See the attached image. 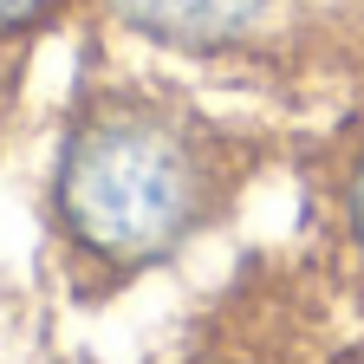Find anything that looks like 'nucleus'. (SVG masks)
<instances>
[{
	"mask_svg": "<svg viewBox=\"0 0 364 364\" xmlns=\"http://www.w3.org/2000/svg\"><path fill=\"white\" fill-rule=\"evenodd\" d=\"M260 169L267 136L215 117L189 85L91 78L65 111L46 189L59 273L85 299L136 287L235 215Z\"/></svg>",
	"mask_w": 364,
	"mask_h": 364,
	"instance_id": "obj_1",
	"label": "nucleus"
},
{
	"mask_svg": "<svg viewBox=\"0 0 364 364\" xmlns=\"http://www.w3.org/2000/svg\"><path fill=\"white\" fill-rule=\"evenodd\" d=\"M85 7L98 14V26L156 59L247 78L338 59L345 33L364 26V0H85Z\"/></svg>",
	"mask_w": 364,
	"mask_h": 364,
	"instance_id": "obj_2",
	"label": "nucleus"
},
{
	"mask_svg": "<svg viewBox=\"0 0 364 364\" xmlns=\"http://www.w3.org/2000/svg\"><path fill=\"white\" fill-rule=\"evenodd\" d=\"M312 196L326 208V235L332 247L345 254L351 280L364 293V111L318 150V169H312Z\"/></svg>",
	"mask_w": 364,
	"mask_h": 364,
	"instance_id": "obj_3",
	"label": "nucleus"
},
{
	"mask_svg": "<svg viewBox=\"0 0 364 364\" xmlns=\"http://www.w3.org/2000/svg\"><path fill=\"white\" fill-rule=\"evenodd\" d=\"M85 0H0V53H20L39 33H53L59 20H72Z\"/></svg>",
	"mask_w": 364,
	"mask_h": 364,
	"instance_id": "obj_4",
	"label": "nucleus"
}]
</instances>
